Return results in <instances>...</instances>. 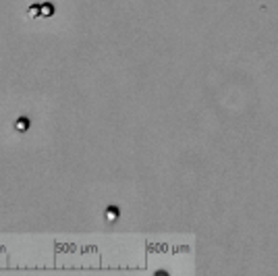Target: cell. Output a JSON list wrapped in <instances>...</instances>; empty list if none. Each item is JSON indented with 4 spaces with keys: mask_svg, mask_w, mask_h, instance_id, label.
Masks as SVG:
<instances>
[{
    "mask_svg": "<svg viewBox=\"0 0 278 276\" xmlns=\"http://www.w3.org/2000/svg\"><path fill=\"white\" fill-rule=\"evenodd\" d=\"M52 13H54V6H52V4H48V2L40 4V15H42V17H50Z\"/></svg>",
    "mask_w": 278,
    "mask_h": 276,
    "instance_id": "2",
    "label": "cell"
},
{
    "mask_svg": "<svg viewBox=\"0 0 278 276\" xmlns=\"http://www.w3.org/2000/svg\"><path fill=\"white\" fill-rule=\"evenodd\" d=\"M117 218H119V208H117V206H110V208L106 210V220L108 222H114Z\"/></svg>",
    "mask_w": 278,
    "mask_h": 276,
    "instance_id": "1",
    "label": "cell"
},
{
    "mask_svg": "<svg viewBox=\"0 0 278 276\" xmlns=\"http://www.w3.org/2000/svg\"><path fill=\"white\" fill-rule=\"evenodd\" d=\"M37 11H40V6H29V15H32V17H35Z\"/></svg>",
    "mask_w": 278,
    "mask_h": 276,
    "instance_id": "4",
    "label": "cell"
},
{
    "mask_svg": "<svg viewBox=\"0 0 278 276\" xmlns=\"http://www.w3.org/2000/svg\"><path fill=\"white\" fill-rule=\"evenodd\" d=\"M15 129H17V131H27V129H29V121L27 119H19L17 122H15Z\"/></svg>",
    "mask_w": 278,
    "mask_h": 276,
    "instance_id": "3",
    "label": "cell"
}]
</instances>
